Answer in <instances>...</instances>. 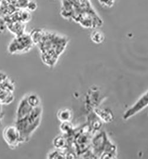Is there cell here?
I'll return each instance as SVG.
<instances>
[{
  "label": "cell",
  "mask_w": 148,
  "mask_h": 159,
  "mask_svg": "<svg viewBox=\"0 0 148 159\" xmlns=\"http://www.w3.org/2000/svg\"><path fill=\"white\" fill-rule=\"evenodd\" d=\"M90 38L94 43L99 44L104 42L105 39L104 34L99 30H95L92 32Z\"/></svg>",
  "instance_id": "cell-11"
},
{
  "label": "cell",
  "mask_w": 148,
  "mask_h": 159,
  "mask_svg": "<svg viewBox=\"0 0 148 159\" xmlns=\"http://www.w3.org/2000/svg\"><path fill=\"white\" fill-rule=\"evenodd\" d=\"M148 106V91L142 95L131 108L127 110L123 116V119L126 120L134 116L142 110Z\"/></svg>",
  "instance_id": "cell-6"
},
{
  "label": "cell",
  "mask_w": 148,
  "mask_h": 159,
  "mask_svg": "<svg viewBox=\"0 0 148 159\" xmlns=\"http://www.w3.org/2000/svg\"><path fill=\"white\" fill-rule=\"evenodd\" d=\"M99 4L104 8H112L114 6L116 0H97Z\"/></svg>",
  "instance_id": "cell-13"
},
{
  "label": "cell",
  "mask_w": 148,
  "mask_h": 159,
  "mask_svg": "<svg viewBox=\"0 0 148 159\" xmlns=\"http://www.w3.org/2000/svg\"><path fill=\"white\" fill-rule=\"evenodd\" d=\"M17 10L26 8L29 0H8Z\"/></svg>",
  "instance_id": "cell-12"
},
{
  "label": "cell",
  "mask_w": 148,
  "mask_h": 159,
  "mask_svg": "<svg viewBox=\"0 0 148 159\" xmlns=\"http://www.w3.org/2000/svg\"><path fill=\"white\" fill-rule=\"evenodd\" d=\"M33 109L29 105L26 97H24L18 104L16 111V120L21 119L28 116Z\"/></svg>",
  "instance_id": "cell-7"
},
{
  "label": "cell",
  "mask_w": 148,
  "mask_h": 159,
  "mask_svg": "<svg viewBox=\"0 0 148 159\" xmlns=\"http://www.w3.org/2000/svg\"><path fill=\"white\" fill-rule=\"evenodd\" d=\"M7 28L14 36H18L25 33L26 24L20 21L6 22Z\"/></svg>",
  "instance_id": "cell-8"
},
{
  "label": "cell",
  "mask_w": 148,
  "mask_h": 159,
  "mask_svg": "<svg viewBox=\"0 0 148 159\" xmlns=\"http://www.w3.org/2000/svg\"><path fill=\"white\" fill-rule=\"evenodd\" d=\"M34 45L30 34L25 32L14 36L8 44V51L11 54H21L31 50Z\"/></svg>",
  "instance_id": "cell-4"
},
{
  "label": "cell",
  "mask_w": 148,
  "mask_h": 159,
  "mask_svg": "<svg viewBox=\"0 0 148 159\" xmlns=\"http://www.w3.org/2000/svg\"><path fill=\"white\" fill-rule=\"evenodd\" d=\"M30 35L39 48L43 63L50 67L56 65L69 42L66 36L42 29H33Z\"/></svg>",
  "instance_id": "cell-1"
},
{
  "label": "cell",
  "mask_w": 148,
  "mask_h": 159,
  "mask_svg": "<svg viewBox=\"0 0 148 159\" xmlns=\"http://www.w3.org/2000/svg\"><path fill=\"white\" fill-rule=\"evenodd\" d=\"M25 97L29 105L33 108H36L40 106V99L37 94L31 93Z\"/></svg>",
  "instance_id": "cell-10"
},
{
  "label": "cell",
  "mask_w": 148,
  "mask_h": 159,
  "mask_svg": "<svg viewBox=\"0 0 148 159\" xmlns=\"http://www.w3.org/2000/svg\"><path fill=\"white\" fill-rule=\"evenodd\" d=\"M2 137L10 148L14 149L23 143L21 134L17 126H8L2 131Z\"/></svg>",
  "instance_id": "cell-5"
},
{
  "label": "cell",
  "mask_w": 148,
  "mask_h": 159,
  "mask_svg": "<svg viewBox=\"0 0 148 159\" xmlns=\"http://www.w3.org/2000/svg\"><path fill=\"white\" fill-rule=\"evenodd\" d=\"M61 15L85 28H97L103 20L92 6L90 0H62Z\"/></svg>",
  "instance_id": "cell-2"
},
{
  "label": "cell",
  "mask_w": 148,
  "mask_h": 159,
  "mask_svg": "<svg viewBox=\"0 0 148 159\" xmlns=\"http://www.w3.org/2000/svg\"><path fill=\"white\" fill-rule=\"evenodd\" d=\"M37 7L38 6L36 1L33 0H29L26 9H27L30 12H33L37 10Z\"/></svg>",
  "instance_id": "cell-14"
},
{
  "label": "cell",
  "mask_w": 148,
  "mask_h": 159,
  "mask_svg": "<svg viewBox=\"0 0 148 159\" xmlns=\"http://www.w3.org/2000/svg\"><path fill=\"white\" fill-rule=\"evenodd\" d=\"M42 113V108L38 107L33 109L28 116L16 120L15 126L20 132L23 142L28 141L33 133L39 127L41 120Z\"/></svg>",
  "instance_id": "cell-3"
},
{
  "label": "cell",
  "mask_w": 148,
  "mask_h": 159,
  "mask_svg": "<svg viewBox=\"0 0 148 159\" xmlns=\"http://www.w3.org/2000/svg\"><path fill=\"white\" fill-rule=\"evenodd\" d=\"M7 29L6 22L3 17L0 16V34H3Z\"/></svg>",
  "instance_id": "cell-16"
},
{
  "label": "cell",
  "mask_w": 148,
  "mask_h": 159,
  "mask_svg": "<svg viewBox=\"0 0 148 159\" xmlns=\"http://www.w3.org/2000/svg\"><path fill=\"white\" fill-rule=\"evenodd\" d=\"M64 144H65L64 139L61 137H57L54 141V145L57 148H62L64 146Z\"/></svg>",
  "instance_id": "cell-15"
},
{
  "label": "cell",
  "mask_w": 148,
  "mask_h": 159,
  "mask_svg": "<svg viewBox=\"0 0 148 159\" xmlns=\"http://www.w3.org/2000/svg\"><path fill=\"white\" fill-rule=\"evenodd\" d=\"M57 117L62 123L70 122L72 118V113L69 109H60L57 113Z\"/></svg>",
  "instance_id": "cell-9"
}]
</instances>
